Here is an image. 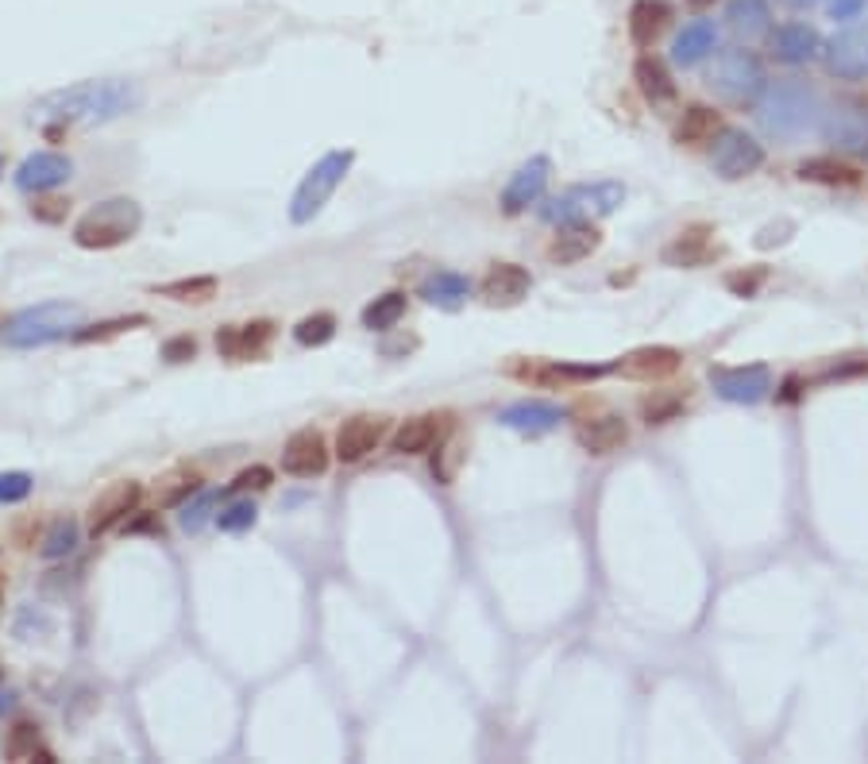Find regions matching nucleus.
<instances>
[{
    "instance_id": "obj_1",
    "label": "nucleus",
    "mask_w": 868,
    "mask_h": 764,
    "mask_svg": "<svg viewBox=\"0 0 868 764\" xmlns=\"http://www.w3.org/2000/svg\"><path fill=\"white\" fill-rule=\"evenodd\" d=\"M143 104V86L132 78H89L55 89L32 104V120L58 135L63 128H101Z\"/></svg>"
},
{
    "instance_id": "obj_2",
    "label": "nucleus",
    "mask_w": 868,
    "mask_h": 764,
    "mask_svg": "<svg viewBox=\"0 0 868 764\" xmlns=\"http://www.w3.org/2000/svg\"><path fill=\"white\" fill-rule=\"evenodd\" d=\"M822 97L814 86L799 78L768 81L765 97L757 101V124L768 140L776 143H799L803 135L822 128Z\"/></svg>"
},
{
    "instance_id": "obj_3",
    "label": "nucleus",
    "mask_w": 868,
    "mask_h": 764,
    "mask_svg": "<svg viewBox=\"0 0 868 764\" xmlns=\"http://www.w3.org/2000/svg\"><path fill=\"white\" fill-rule=\"evenodd\" d=\"M86 321V306L81 301H43V306L20 309V313L4 317V329H0V340L4 347H43L55 344V340H66L81 329Z\"/></svg>"
},
{
    "instance_id": "obj_4",
    "label": "nucleus",
    "mask_w": 868,
    "mask_h": 764,
    "mask_svg": "<svg viewBox=\"0 0 868 764\" xmlns=\"http://www.w3.org/2000/svg\"><path fill=\"white\" fill-rule=\"evenodd\" d=\"M140 229H143L140 201L109 198L78 217V224H74V244H78L81 252H112V247L127 244Z\"/></svg>"
},
{
    "instance_id": "obj_5",
    "label": "nucleus",
    "mask_w": 868,
    "mask_h": 764,
    "mask_svg": "<svg viewBox=\"0 0 868 764\" xmlns=\"http://www.w3.org/2000/svg\"><path fill=\"white\" fill-rule=\"evenodd\" d=\"M625 201V186L614 178L607 181H583V186H571L564 189L560 198H553L545 209H541V217H545L548 224H594L602 221V217L617 213Z\"/></svg>"
},
{
    "instance_id": "obj_6",
    "label": "nucleus",
    "mask_w": 868,
    "mask_h": 764,
    "mask_svg": "<svg viewBox=\"0 0 868 764\" xmlns=\"http://www.w3.org/2000/svg\"><path fill=\"white\" fill-rule=\"evenodd\" d=\"M356 166V151L352 147H336L329 151L324 158H316L313 166L305 170V178L298 181V189H293L290 198V221L293 224H309L316 213H321L324 206H329V198L340 189V181L347 178V170Z\"/></svg>"
},
{
    "instance_id": "obj_7",
    "label": "nucleus",
    "mask_w": 868,
    "mask_h": 764,
    "mask_svg": "<svg viewBox=\"0 0 868 764\" xmlns=\"http://www.w3.org/2000/svg\"><path fill=\"white\" fill-rule=\"evenodd\" d=\"M711 89H714V97H722V101L734 104V109H753L768 89L765 63L745 47L722 51V55L714 58Z\"/></svg>"
},
{
    "instance_id": "obj_8",
    "label": "nucleus",
    "mask_w": 868,
    "mask_h": 764,
    "mask_svg": "<svg viewBox=\"0 0 868 764\" xmlns=\"http://www.w3.org/2000/svg\"><path fill=\"white\" fill-rule=\"evenodd\" d=\"M711 166L719 178L742 181L765 166V147H760L757 135H749L745 128H722L711 143Z\"/></svg>"
},
{
    "instance_id": "obj_9",
    "label": "nucleus",
    "mask_w": 868,
    "mask_h": 764,
    "mask_svg": "<svg viewBox=\"0 0 868 764\" xmlns=\"http://www.w3.org/2000/svg\"><path fill=\"white\" fill-rule=\"evenodd\" d=\"M714 395L734 406H757L772 395V370L765 363H742V367L711 370Z\"/></svg>"
},
{
    "instance_id": "obj_10",
    "label": "nucleus",
    "mask_w": 868,
    "mask_h": 764,
    "mask_svg": "<svg viewBox=\"0 0 868 764\" xmlns=\"http://www.w3.org/2000/svg\"><path fill=\"white\" fill-rule=\"evenodd\" d=\"M826 70L837 81H868V20L842 27L826 43Z\"/></svg>"
},
{
    "instance_id": "obj_11",
    "label": "nucleus",
    "mask_w": 868,
    "mask_h": 764,
    "mask_svg": "<svg viewBox=\"0 0 868 764\" xmlns=\"http://www.w3.org/2000/svg\"><path fill=\"white\" fill-rule=\"evenodd\" d=\"M143 502V487L135 479H116L93 498L89 506V533L104 536L112 533L116 525H124L127 518L135 513V506Z\"/></svg>"
},
{
    "instance_id": "obj_12",
    "label": "nucleus",
    "mask_w": 868,
    "mask_h": 764,
    "mask_svg": "<svg viewBox=\"0 0 868 764\" xmlns=\"http://www.w3.org/2000/svg\"><path fill=\"white\" fill-rule=\"evenodd\" d=\"M548 178H553V158L548 155H533L530 163H521L518 170L510 174L502 189V213L505 217H518L525 213L530 206H537L545 198Z\"/></svg>"
},
{
    "instance_id": "obj_13",
    "label": "nucleus",
    "mask_w": 868,
    "mask_h": 764,
    "mask_svg": "<svg viewBox=\"0 0 868 764\" xmlns=\"http://www.w3.org/2000/svg\"><path fill=\"white\" fill-rule=\"evenodd\" d=\"M390 433V418L382 413H356V418H347L336 433V459L340 464H359L367 459Z\"/></svg>"
},
{
    "instance_id": "obj_14",
    "label": "nucleus",
    "mask_w": 868,
    "mask_h": 764,
    "mask_svg": "<svg viewBox=\"0 0 868 764\" xmlns=\"http://www.w3.org/2000/svg\"><path fill=\"white\" fill-rule=\"evenodd\" d=\"M533 290V275L518 263H490V270L482 275L479 283V298L487 301L490 309H513L530 298Z\"/></svg>"
},
{
    "instance_id": "obj_15",
    "label": "nucleus",
    "mask_w": 868,
    "mask_h": 764,
    "mask_svg": "<svg viewBox=\"0 0 868 764\" xmlns=\"http://www.w3.org/2000/svg\"><path fill=\"white\" fill-rule=\"evenodd\" d=\"M282 472L293 479H316L329 472V441L321 429H298L282 449Z\"/></svg>"
},
{
    "instance_id": "obj_16",
    "label": "nucleus",
    "mask_w": 868,
    "mask_h": 764,
    "mask_svg": "<svg viewBox=\"0 0 868 764\" xmlns=\"http://www.w3.org/2000/svg\"><path fill=\"white\" fill-rule=\"evenodd\" d=\"M448 429H452L448 413H418V418H405L402 425L394 429L390 449H394L398 456H425V452H433L436 444L448 436Z\"/></svg>"
},
{
    "instance_id": "obj_17",
    "label": "nucleus",
    "mask_w": 868,
    "mask_h": 764,
    "mask_svg": "<svg viewBox=\"0 0 868 764\" xmlns=\"http://www.w3.org/2000/svg\"><path fill=\"white\" fill-rule=\"evenodd\" d=\"M576 441H579V449L591 452V456H614V452L630 441V425L610 410L583 413V418L576 421Z\"/></svg>"
},
{
    "instance_id": "obj_18",
    "label": "nucleus",
    "mask_w": 868,
    "mask_h": 764,
    "mask_svg": "<svg viewBox=\"0 0 868 764\" xmlns=\"http://www.w3.org/2000/svg\"><path fill=\"white\" fill-rule=\"evenodd\" d=\"M679 363H683V355H679L676 347L645 344V347H633V352H625L622 359H617L614 370H622V375L633 378V383H660V378L676 375Z\"/></svg>"
},
{
    "instance_id": "obj_19",
    "label": "nucleus",
    "mask_w": 868,
    "mask_h": 764,
    "mask_svg": "<svg viewBox=\"0 0 868 764\" xmlns=\"http://www.w3.org/2000/svg\"><path fill=\"white\" fill-rule=\"evenodd\" d=\"M70 174H74V163L63 151H35L32 158L20 163L12 181H16V189H24V193H47V189L70 181Z\"/></svg>"
},
{
    "instance_id": "obj_20",
    "label": "nucleus",
    "mask_w": 868,
    "mask_h": 764,
    "mask_svg": "<svg viewBox=\"0 0 868 764\" xmlns=\"http://www.w3.org/2000/svg\"><path fill=\"white\" fill-rule=\"evenodd\" d=\"M772 55L783 66H806L822 55V35L803 20H791L772 32Z\"/></svg>"
},
{
    "instance_id": "obj_21",
    "label": "nucleus",
    "mask_w": 868,
    "mask_h": 764,
    "mask_svg": "<svg viewBox=\"0 0 868 764\" xmlns=\"http://www.w3.org/2000/svg\"><path fill=\"white\" fill-rule=\"evenodd\" d=\"M599 247H602V232L594 224H560L553 244L545 247V255L556 267H571V263L591 259Z\"/></svg>"
},
{
    "instance_id": "obj_22",
    "label": "nucleus",
    "mask_w": 868,
    "mask_h": 764,
    "mask_svg": "<svg viewBox=\"0 0 868 764\" xmlns=\"http://www.w3.org/2000/svg\"><path fill=\"white\" fill-rule=\"evenodd\" d=\"M498 421H502L505 429H513V433L541 436V433H553V429L560 425L564 410H560V406H553V402H537V398H521V402L505 406Z\"/></svg>"
},
{
    "instance_id": "obj_23",
    "label": "nucleus",
    "mask_w": 868,
    "mask_h": 764,
    "mask_svg": "<svg viewBox=\"0 0 868 764\" xmlns=\"http://www.w3.org/2000/svg\"><path fill=\"white\" fill-rule=\"evenodd\" d=\"M275 340V321H252V324H229V329L216 332V352L224 359H252L263 347Z\"/></svg>"
},
{
    "instance_id": "obj_24",
    "label": "nucleus",
    "mask_w": 868,
    "mask_h": 764,
    "mask_svg": "<svg viewBox=\"0 0 868 764\" xmlns=\"http://www.w3.org/2000/svg\"><path fill=\"white\" fill-rule=\"evenodd\" d=\"M719 47V24L714 20H691L679 27V35L671 40V63L676 66H699L706 55H714Z\"/></svg>"
},
{
    "instance_id": "obj_25",
    "label": "nucleus",
    "mask_w": 868,
    "mask_h": 764,
    "mask_svg": "<svg viewBox=\"0 0 868 764\" xmlns=\"http://www.w3.org/2000/svg\"><path fill=\"white\" fill-rule=\"evenodd\" d=\"M671 24V4L668 0H637L630 9V40L637 47H653L656 35Z\"/></svg>"
},
{
    "instance_id": "obj_26",
    "label": "nucleus",
    "mask_w": 868,
    "mask_h": 764,
    "mask_svg": "<svg viewBox=\"0 0 868 764\" xmlns=\"http://www.w3.org/2000/svg\"><path fill=\"white\" fill-rule=\"evenodd\" d=\"M421 298H425L429 306L459 309L471 298V283H467V275H459V270H433V275L421 283Z\"/></svg>"
},
{
    "instance_id": "obj_27",
    "label": "nucleus",
    "mask_w": 868,
    "mask_h": 764,
    "mask_svg": "<svg viewBox=\"0 0 868 764\" xmlns=\"http://www.w3.org/2000/svg\"><path fill=\"white\" fill-rule=\"evenodd\" d=\"M714 255V240L711 229H687L664 247V263L668 267H699Z\"/></svg>"
},
{
    "instance_id": "obj_28",
    "label": "nucleus",
    "mask_w": 868,
    "mask_h": 764,
    "mask_svg": "<svg viewBox=\"0 0 868 764\" xmlns=\"http://www.w3.org/2000/svg\"><path fill=\"white\" fill-rule=\"evenodd\" d=\"M633 81H637V89L645 93V101H653V104L676 101V81H671L668 66H664L660 58L641 55L637 63H633Z\"/></svg>"
},
{
    "instance_id": "obj_29",
    "label": "nucleus",
    "mask_w": 868,
    "mask_h": 764,
    "mask_svg": "<svg viewBox=\"0 0 868 764\" xmlns=\"http://www.w3.org/2000/svg\"><path fill=\"white\" fill-rule=\"evenodd\" d=\"M726 24L734 27L742 40H760V35H768V27H772V9H768V0H730Z\"/></svg>"
},
{
    "instance_id": "obj_30",
    "label": "nucleus",
    "mask_w": 868,
    "mask_h": 764,
    "mask_svg": "<svg viewBox=\"0 0 868 764\" xmlns=\"http://www.w3.org/2000/svg\"><path fill=\"white\" fill-rule=\"evenodd\" d=\"M216 290H221V283H216L213 275L174 278V283H155V286H151V294H155V298H170V301H178V306H209V301L216 298Z\"/></svg>"
},
{
    "instance_id": "obj_31",
    "label": "nucleus",
    "mask_w": 868,
    "mask_h": 764,
    "mask_svg": "<svg viewBox=\"0 0 868 764\" xmlns=\"http://www.w3.org/2000/svg\"><path fill=\"white\" fill-rule=\"evenodd\" d=\"M719 132H722L719 112L706 109V104H691L676 128V143H683V147H703V143H714Z\"/></svg>"
},
{
    "instance_id": "obj_32",
    "label": "nucleus",
    "mask_w": 868,
    "mask_h": 764,
    "mask_svg": "<svg viewBox=\"0 0 868 764\" xmlns=\"http://www.w3.org/2000/svg\"><path fill=\"white\" fill-rule=\"evenodd\" d=\"M822 128L842 147H868V112L857 109H834L822 117Z\"/></svg>"
},
{
    "instance_id": "obj_33",
    "label": "nucleus",
    "mask_w": 868,
    "mask_h": 764,
    "mask_svg": "<svg viewBox=\"0 0 868 764\" xmlns=\"http://www.w3.org/2000/svg\"><path fill=\"white\" fill-rule=\"evenodd\" d=\"M405 301L410 298H405L402 290H387L375 301H367L364 313H359V321H364L367 332H390L405 317Z\"/></svg>"
},
{
    "instance_id": "obj_34",
    "label": "nucleus",
    "mask_w": 868,
    "mask_h": 764,
    "mask_svg": "<svg viewBox=\"0 0 868 764\" xmlns=\"http://www.w3.org/2000/svg\"><path fill=\"white\" fill-rule=\"evenodd\" d=\"M201 490V475L190 467H170L166 475L155 479V506H182L190 495Z\"/></svg>"
},
{
    "instance_id": "obj_35",
    "label": "nucleus",
    "mask_w": 868,
    "mask_h": 764,
    "mask_svg": "<svg viewBox=\"0 0 868 764\" xmlns=\"http://www.w3.org/2000/svg\"><path fill=\"white\" fill-rule=\"evenodd\" d=\"M221 498L224 490H213V487H201L198 495H190L182 502V513H178V525L186 529V533H201V529L209 525V521H216V510H221Z\"/></svg>"
},
{
    "instance_id": "obj_36",
    "label": "nucleus",
    "mask_w": 868,
    "mask_h": 764,
    "mask_svg": "<svg viewBox=\"0 0 868 764\" xmlns=\"http://www.w3.org/2000/svg\"><path fill=\"white\" fill-rule=\"evenodd\" d=\"M799 178L819 181V186H857L860 174L842 158H806V163H799Z\"/></svg>"
},
{
    "instance_id": "obj_37",
    "label": "nucleus",
    "mask_w": 868,
    "mask_h": 764,
    "mask_svg": "<svg viewBox=\"0 0 868 764\" xmlns=\"http://www.w3.org/2000/svg\"><path fill=\"white\" fill-rule=\"evenodd\" d=\"M4 749H9L12 761H43V764H55V753H51V749L43 745L40 726H32V722L12 726L9 745H4Z\"/></svg>"
},
{
    "instance_id": "obj_38",
    "label": "nucleus",
    "mask_w": 868,
    "mask_h": 764,
    "mask_svg": "<svg viewBox=\"0 0 868 764\" xmlns=\"http://www.w3.org/2000/svg\"><path fill=\"white\" fill-rule=\"evenodd\" d=\"M143 324H151L147 313H127V317H112V321H97V324H81L78 332H74V344H101V340H112L120 336V332H132V329H143Z\"/></svg>"
},
{
    "instance_id": "obj_39",
    "label": "nucleus",
    "mask_w": 868,
    "mask_h": 764,
    "mask_svg": "<svg viewBox=\"0 0 868 764\" xmlns=\"http://www.w3.org/2000/svg\"><path fill=\"white\" fill-rule=\"evenodd\" d=\"M78 521L70 518V513H58L55 521H51V529H47V536H43V556L47 560H63V556H70L74 552V544H78Z\"/></svg>"
},
{
    "instance_id": "obj_40",
    "label": "nucleus",
    "mask_w": 868,
    "mask_h": 764,
    "mask_svg": "<svg viewBox=\"0 0 868 764\" xmlns=\"http://www.w3.org/2000/svg\"><path fill=\"white\" fill-rule=\"evenodd\" d=\"M332 336H336V317L332 313H313V317H305V321L293 324V340H298L301 347H324Z\"/></svg>"
},
{
    "instance_id": "obj_41",
    "label": "nucleus",
    "mask_w": 868,
    "mask_h": 764,
    "mask_svg": "<svg viewBox=\"0 0 868 764\" xmlns=\"http://www.w3.org/2000/svg\"><path fill=\"white\" fill-rule=\"evenodd\" d=\"M255 518H259V510H255L252 498H236V502H229V506L216 510V525H221V533H247V529L255 525Z\"/></svg>"
},
{
    "instance_id": "obj_42",
    "label": "nucleus",
    "mask_w": 868,
    "mask_h": 764,
    "mask_svg": "<svg viewBox=\"0 0 868 764\" xmlns=\"http://www.w3.org/2000/svg\"><path fill=\"white\" fill-rule=\"evenodd\" d=\"M687 395H653L641 402V413H645L648 425H664V421H671L679 410H683Z\"/></svg>"
},
{
    "instance_id": "obj_43",
    "label": "nucleus",
    "mask_w": 868,
    "mask_h": 764,
    "mask_svg": "<svg viewBox=\"0 0 868 764\" xmlns=\"http://www.w3.org/2000/svg\"><path fill=\"white\" fill-rule=\"evenodd\" d=\"M32 495V475L27 472H4L0 475V502L4 506H16Z\"/></svg>"
},
{
    "instance_id": "obj_44",
    "label": "nucleus",
    "mask_w": 868,
    "mask_h": 764,
    "mask_svg": "<svg viewBox=\"0 0 868 764\" xmlns=\"http://www.w3.org/2000/svg\"><path fill=\"white\" fill-rule=\"evenodd\" d=\"M270 483H275V472H270V467H263V464H252V467H244V472H240L236 479L229 483V490H232V495H244V490H267Z\"/></svg>"
},
{
    "instance_id": "obj_45",
    "label": "nucleus",
    "mask_w": 868,
    "mask_h": 764,
    "mask_svg": "<svg viewBox=\"0 0 868 764\" xmlns=\"http://www.w3.org/2000/svg\"><path fill=\"white\" fill-rule=\"evenodd\" d=\"M198 355V340L193 336H174V340H166L163 344V359L166 363H186V359H193Z\"/></svg>"
},
{
    "instance_id": "obj_46",
    "label": "nucleus",
    "mask_w": 868,
    "mask_h": 764,
    "mask_svg": "<svg viewBox=\"0 0 868 764\" xmlns=\"http://www.w3.org/2000/svg\"><path fill=\"white\" fill-rule=\"evenodd\" d=\"M66 213H70V201H63V198H43L32 206V217H40V221H47V224L66 221Z\"/></svg>"
},
{
    "instance_id": "obj_47",
    "label": "nucleus",
    "mask_w": 868,
    "mask_h": 764,
    "mask_svg": "<svg viewBox=\"0 0 868 764\" xmlns=\"http://www.w3.org/2000/svg\"><path fill=\"white\" fill-rule=\"evenodd\" d=\"M868 0H830V16L834 20H857L865 12Z\"/></svg>"
},
{
    "instance_id": "obj_48",
    "label": "nucleus",
    "mask_w": 868,
    "mask_h": 764,
    "mask_svg": "<svg viewBox=\"0 0 868 764\" xmlns=\"http://www.w3.org/2000/svg\"><path fill=\"white\" fill-rule=\"evenodd\" d=\"M788 9H795V12H803V9H811V4H819V0H783Z\"/></svg>"
},
{
    "instance_id": "obj_49",
    "label": "nucleus",
    "mask_w": 868,
    "mask_h": 764,
    "mask_svg": "<svg viewBox=\"0 0 868 764\" xmlns=\"http://www.w3.org/2000/svg\"><path fill=\"white\" fill-rule=\"evenodd\" d=\"M4 710H12V695H0V715H4Z\"/></svg>"
},
{
    "instance_id": "obj_50",
    "label": "nucleus",
    "mask_w": 868,
    "mask_h": 764,
    "mask_svg": "<svg viewBox=\"0 0 868 764\" xmlns=\"http://www.w3.org/2000/svg\"><path fill=\"white\" fill-rule=\"evenodd\" d=\"M691 9H706V4H714V0H687Z\"/></svg>"
},
{
    "instance_id": "obj_51",
    "label": "nucleus",
    "mask_w": 868,
    "mask_h": 764,
    "mask_svg": "<svg viewBox=\"0 0 868 764\" xmlns=\"http://www.w3.org/2000/svg\"><path fill=\"white\" fill-rule=\"evenodd\" d=\"M0 174H4V155H0Z\"/></svg>"
},
{
    "instance_id": "obj_52",
    "label": "nucleus",
    "mask_w": 868,
    "mask_h": 764,
    "mask_svg": "<svg viewBox=\"0 0 868 764\" xmlns=\"http://www.w3.org/2000/svg\"><path fill=\"white\" fill-rule=\"evenodd\" d=\"M0 329H4V317H0Z\"/></svg>"
}]
</instances>
